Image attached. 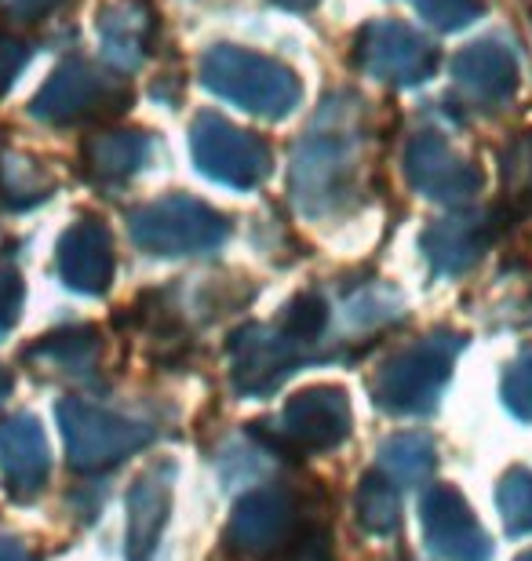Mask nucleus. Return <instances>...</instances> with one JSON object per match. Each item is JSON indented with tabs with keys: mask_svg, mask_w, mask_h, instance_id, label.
<instances>
[{
	"mask_svg": "<svg viewBox=\"0 0 532 561\" xmlns=\"http://www.w3.org/2000/svg\"><path fill=\"white\" fill-rule=\"evenodd\" d=\"M201 81H205L208 92L226 99V103L241 106L248 114H259V117L281 121L299 103L296 73L285 70V66L274 59L230 48V44L212 48L205 59H201Z\"/></svg>",
	"mask_w": 532,
	"mask_h": 561,
	"instance_id": "f257e3e1",
	"label": "nucleus"
},
{
	"mask_svg": "<svg viewBox=\"0 0 532 561\" xmlns=\"http://www.w3.org/2000/svg\"><path fill=\"white\" fill-rule=\"evenodd\" d=\"M132 103L128 81L113 77L84 59H66L30 103V114L52 128L92 125L121 114Z\"/></svg>",
	"mask_w": 532,
	"mask_h": 561,
	"instance_id": "f03ea898",
	"label": "nucleus"
},
{
	"mask_svg": "<svg viewBox=\"0 0 532 561\" xmlns=\"http://www.w3.org/2000/svg\"><path fill=\"white\" fill-rule=\"evenodd\" d=\"M358 66L376 81L420 84L434 73L438 51L401 22H372L358 33Z\"/></svg>",
	"mask_w": 532,
	"mask_h": 561,
	"instance_id": "7ed1b4c3",
	"label": "nucleus"
},
{
	"mask_svg": "<svg viewBox=\"0 0 532 561\" xmlns=\"http://www.w3.org/2000/svg\"><path fill=\"white\" fill-rule=\"evenodd\" d=\"M190 136H194V157H197L201 172H208L212 179L248 186L267 172V161H270L267 142L252 136V131L234 128L230 121H223L215 114H201Z\"/></svg>",
	"mask_w": 532,
	"mask_h": 561,
	"instance_id": "20e7f679",
	"label": "nucleus"
},
{
	"mask_svg": "<svg viewBox=\"0 0 532 561\" xmlns=\"http://www.w3.org/2000/svg\"><path fill=\"white\" fill-rule=\"evenodd\" d=\"M452 73H456V84L467 92L471 103L482 110H496V103L511 99L518 81L514 55L500 48L496 41L471 44L467 51H460L452 59Z\"/></svg>",
	"mask_w": 532,
	"mask_h": 561,
	"instance_id": "39448f33",
	"label": "nucleus"
},
{
	"mask_svg": "<svg viewBox=\"0 0 532 561\" xmlns=\"http://www.w3.org/2000/svg\"><path fill=\"white\" fill-rule=\"evenodd\" d=\"M0 474L11 496L26 500L41 489L48 474V448L33 416H15L0 423Z\"/></svg>",
	"mask_w": 532,
	"mask_h": 561,
	"instance_id": "423d86ee",
	"label": "nucleus"
},
{
	"mask_svg": "<svg viewBox=\"0 0 532 561\" xmlns=\"http://www.w3.org/2000/svg\"><path fill=\"white\" fill-rule=\"evenodd\" d=\"M113 274L110 233L99 222L84 219L59 241V277L77 291H103Z\"/></svg>",
	"mask_w": 532,
	"mask_h": 561,
	"instance_id": "0eeeda50",
	"label": "nucleus"
},
{
	"mask_svg": "<svg viewBox=\"0 0 532 561\" xmlns=\"http://www.w3.org/2000/svg\"><path fill=\"white\" fill-rule=\"evenodd\" d=\"M150 33H154V15L139 0H121V4L103 8V15H99V37H103L106 59L124 66V70L143 62Z\"/></svg>",
	"mask_w": 532,
	"mask_h": 561,
	"instance_id": "6e6552de",
	"label": "nucleus"
},
{
	"mask_svg": "<svg viewBox=\"0 0 532 561\" xmlns=\"http://www.w3.org/2000/svg\"><path fill=\"white\" fill-rule=\"evenodd\" d=\"M52 190L55 179L37 157L22 150H0V208L8 211L37 208L41 201H48Z\"/></svg>",
	"mask_w": 532,
	"mask_h": 561,
	"instance_id": "1a4fd4ad",
	"label": "nucleus"
},
{
	"mask_svg": "<svg viewBox=\"0 0 532 561\" xmlns=\"http://www.w3.org/2000/svg\"><path fill=\"white\" fill-rule=\"evenodd\" d=\"M150 153V139L143 131H99V136L84 139L81 157L88 172L95 179H124L146 161Z\"/></svg>",
	"mask_w": 532,
	"mask_h": 561,
	"instance_id": "9d476101",
	"label": "nucleus"
},
{
	"mask_svg": "<svg viewBox=\"0 0 532 561\" xmlns=\"http://www.w3.org/2000/svg\"><path fill=\"white\" fill-rule=\"evenodd\" d=\"M416 11L427 15V22H434L441 30H460L471 19L482 15V0H412Z\"/></svg>",
	"mask_w": 532,
	"mask_h": 561,
	"instance_id": "9b49d317",
	"label": "nucleus"
},
{
	"mask_svg": "<svg viewBox=\"0 0 532 561\" xmlns=\"http://www.w3.org/2000/svg\"><path fill=\"white\" fill-rule=\"evenodd\" d=\"M26 62H30V44L15 37V33L0 30V95L19 81V73L26 70Z\"/></svg>",
	"mask_w": 532,
	"mask_h": 561,
	"instance_id": "f8f14e48",
	"label": "nucleus"
},
{
	"mask_svg": "<svg viewBox=\"0 0 532 561\" xmlns=\"http://www.w3.org/2000/svg\"><path fill=\"white\" fill-rule=\"evenodd\" d=\"M22 310V277L11 263L0 260V335L11 332Z\"/></svg>",
	"mask_w": 532,
	"mask_h": 561,
	"instance_id": "ddd939ff",
	"label": "nucleus"
},
{
	"mask_svg": "<svg viewBox=\"0 0 532 561\" xmlns=\"http://www.w3.org/2000/svg\"><path fill=\"white\" fill-rule=\"evenodd\" d=\"M59 4L63 0H0L4 15L15 19V22H41V19H48Z\"/></svg>",
	"mask_w": 532,
	"mask_h": 561,
	"instance_id": "4468645a",
	"label": "nucleus"
},
{
	"mask_svg": "<svg viewBox=\"0 0 532 561\" xmlns=\"http://www.w3.org/2000/svg\"><path fill=\"white\" fill-rule=\"evenodd\" d=\"M0 561H33L19 540H0Z\"/></svg>",
	"mask_w": 532,
	"mask_h": 561,
	"instance_id": "2eb2a0df",
	"label": "nucleus"
},
{
	"mask_svg": "<svg viewBox=\"0 0 532 561\" xmlns=\"http://www.w3.org/2000/svg\"><path fill=\"white\" fill-rule=\"evenodd\" d=\"M11 383H15V379H11L8 368L0 365V405H4V401H8V394H11Z\"/></svg>",
	"mask_w": 532,
	"mask_h": 561,
	"instance_id": "dca6fc26",
	"label": "nucleus"
},
{
	"mask_svg": "<svg viewBox=\"0 0 532 561\" xmlns=\"http://www.w3.org/2000/svg\"><path fill=\"white\" fill-rule=\"evenodd\" d=\"M278 4H285V8H310V4H318V0H278Z\"/></svg>",
	"mask_w": 532,
	"mask_h": 561,
	"instance_id": "f3484780",
	"label": "nucleus"
}]
</instances>
